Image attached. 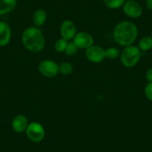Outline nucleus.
I'll return each instance as SVG.
<instances>
[{
    "label": "nucleus",
    "instance_id": "19",
    "mask_svg": "<svg viewBox=\"0 0 152 152\" xmlns=\"http://www.w3.org/2000/svg\"><path fill=\"white\" fill-rule=\"evenodd\" d=\"M78 50V49L76 47V46L73 43V41H69L66 46V49L64 52H65V54L67 56H73V55H75L77 53Z\"/></svg>",
    "mask_w": 152,
    "mask_h": 152
},
{
    "label": "nucleus",
    "instance_id": "17",
    "mask_svg": "<svg viewBox=\"0 0 152 152\" xmlns=\"http://www.w3.org/2000/svg\"><path fill=\"white\" fill-rule=\"evenodd\" d=\"M73 72V66L70 63L62 62L59 64V73H61L64 75H69L72 74Z\"/></svg>",
    "mask_w": 152,
    "mask_h": 152
},
{
    "label": "nucleus",
    "instance_id": "14",
    "mask_svg": "<svg viewBox=\"0 0 152 152\" xmlns=\"http://www.w3.org/2000/svg\"><path fill=\"white\" fill-rule=\"evenodd\" d=\"M138 48L141 52H148L152 49V37L144 36L140 39L138 43Z\"/></svg>",
    "mask_w": 152,
    "mask_h": 152
},
{
    "label": "nucleus",
    "instance_id": "13",
    "mask_svg": "<svg viewBox=\"0 0 152 152\" xmlns=\"http://www.w3.org/2000/svg\"><path fill=\"white\" fill-rule=\"evenodd\" d=\"M17 7V0H0V16L12 12Z\"/></svg>",
    "mask_w": 152,
    "mask_h": 152
},
{
    "label": "nucleus",
    "instance_id": "22",
    "mask_svg": "<svg viewBox=\"0 0 152 152\" xmlns=\"http://www.w3.org/2000/svg\"><path fill=\"white\" fill-rule=\"evenodd\" d=\"M145 6L150 11H152V0H145Z\"/></svg>",
    "mask_w": 152,
    "mask_h": 152
},
{
    "label": "nucleus",
    "instance_id": "2",
    "mask_svg": "<svg viewBox=\"0 0 152 152\" xmlns=\"http://www.w3.org/2000/svg\"><path fill=\"white\" fill-rule=\"evenodd\" d=\"M22 43L27 50L33 53L41 52L46 45L43 31L35 26L25 29L22 34Z\"/></svg>",
    "mask_w": 152,
    "mask_h": 152
},
{
    "label": "nucleus",
    "instance_id": "4",
    "mask_svg": "<svg viewBox=\"0 0 152 152\" xmlns=\"http://www.w3.org/2000/svg\"><path fill=\"white\" fill-rule=\"evenodd\" d=\"M28 139L32 142L39 143L44 140L46 131L41 123L38 122H30L26 131Z\"/></svg>",
    "mask_w": 152,
    "mask_h": 152
},
{
    "label": "nucleus",
    "instance_id": "5",
    "mask_svg": "<svg viewBox=\"0 0 152 152\" xmlns=\"http://www.w3.org/2000/svg\"><path fill=\"white\" fill-rule=\"evenodd\" d=\"M38 70L46 78H55L59 73V64L52 60H43L38 65Z\"/></svg>",
    "mask_w": 152,
    "mask_h": 152
},
{
    "label": "nucleus",
    "instance_id": "16",
    "mask_svg": "<svg viewBox=\"0 0 152 152\" xmlns=\"http://www.w3.org/2000/svg\"><path fill=\"white\" fill-rule=\"evenodd\" d=\"M120 51L116 47H108L104 49V57L108 60H115L120 56Z\"/></svg>",
    "mask_w": 152,
    "mask_h": 152
},
{
    "label": "nucleus",
    "instance_id": "1",
    "mask_svg": "<svg viewBox=\"0 0 152 152\" xmlns=\"http://www.w3.org/2000/svg\"><path fill=\"white\" fill-rule=\"evenodd\" d=\"M113 39L121 46H131L138 37V28L134 23L128 20L119 22L113 29Z\"/></svg>",
    "mask_w": 152,
    "mask_h": 152
},
{
    "label": "nucleus",
    "instance_id": "11",
    "mask_svg": "<svg viewBox=\"0 0 152 152\" xmlns=\"http://www.w3.org/2000/svg\"><path fill=\"white\" fill-rule=\"evenodd\" d=\"M12 32L11 26L5 21H0V47L9 44L11 40Z\"/></svg>",
    "mask_w": 152,
    "mask_h": 152
},
{
    "label": "nucleus",
    "instance_id": "3",
    "mask_svg": "<svg viewBox=\"0 0 152 152\" xmlns=\"http://www.w3.org/2000/svg\"><path fill=\"white\" fill-rule=\"evenodd\" d=\"M142 57V52L138 46L134 45L124 47L120 53V61L122 65L127 68H132L137 66Z\"/></svg>",
    "mask_w": 152,
    "mask_h": 152
},
{
    "label": "nucleus",
    "instance_id": "8",
    "mask_svg": "<svg viewBox=\"0 0 152 152\" xmlns=\"http://www.w3.org/2000/svg\"><path fill=\"white\" fill-rule=\"evenodd\" d=\"M86 58L93 64H99L105 59L104 49L98 45H93L85 50Z\"/></svg>",
    "mask_w": 152,
    "mask_h": 152
},
{
    "label": "nucleus",
    "instance_id": "24",
    "mask_svg": "<svg viewBox=\"0 0 152 152\" xmlns=\"http://www.w3.org/2000/svg\"><path fill=\"white\" fill-rule=\"evenodd\" d=\"M118 152H122V151H118Z\"/></svg>",
    "mask_w": 152,
    "mask_h": 152
},
{
    "label": "nucleus",
    "instance_id": "9",
    "mask_svg": "<svg viewBox=\"0 0 152 152\" xmlns=\"http://www.w3.org/2000/svg\"><path fill=\"white\" fill-rule=\"evenodd\" d=\"M60 32H61V37L69 41V40H73V38L77 34V28L72 21L69 20H66L61 23Z\"/></svg>",
    "mask_w": 152,
    "mask_h": 152
},
{
    "label": "nucleus",
    "instance_id": "23",
    "mask_svg": "<svg viewBox=\"0 0 152 152\" xmlns=\"http://www.w3.org/2000/svg\"><path fill=\"white\" fill-rule=\"evenodd\" d=\"M151 36L152 37V31H151Z\"/></svg>",
    "mask_w": 152,
    "mask_h": 152
},
{
    "label": "nucleus",
    "instance_id": "25",
    "mask_svg": "<svg viewBox=\"0 0 152 152\" xmlns=\"http://www.w3.org/2000/svg\"></svg>",
    "mask_w": 152,
    "mask_h": 152
},
{
    "label": "nucleus",
    "instance_id": "6",
    "mask_svg": "<svg viewBox=\"0 0 152 152\" xmlns=\"http://www.w3.org/2000/svg\"><path fill=\"white\" fill-rule=\"evenodd\" d=\"M73 43L78 49L86 50L94 45V38L88 32H77L75 37L73 38Z\"/></svg>",
    "mask_w": 152,
    "mask_h": 152
},
{
    "label": "nucleus",
    "instance_id": "18",
    "mask_svg": "<svg viewBox=\"0 0 152 152\" xmlns=\"http://www.w3.org/2000/svg\"><path fill=\"white\" fill-rule=\"evenodd\" d=\"M68 40H65L64 38H60L58 40H56L55 43V49L56 52L62 53V52H65L66 49L67 44H68Z\"/></svg>",
    "mask_w": 152,
    "mask_h": 152
},
{
    "label": "nucleus",
    "instance_id": "7",
    "mask_svg": "<svg viewBox=\"0 0 152 152\" xmlns=\"http://www.w3.org/2000/svg\"><path fill=\"white\" fill-rule=\"evenodd\" d=\"M123 12L127 17L131 19H138L143 12L141 5L135 0H128L122 6Z\"/></svg>",
    "mask_w": 152,
    "mask_h": 152
},
{
    "label": "nucleus",
    "instance_id": "20",
    "mask_svg": "<svg viewBox=\"0 0 152 152\" xmlns=\"http://www.w3.org/2000/svg\"><path fill=\"white\" fill-rule=\"evenodd\" d=\"M145 96L150 102H152V82H148L144 89Z\"/></svg>",
    "mask_w": 152,
    "mask_h": 152
},
{
    "label": "nucleus",
    "instance_id": "21",
    "mask_svg": "<svg viewBox=\"0 0 152 152\" xmlns=\"http://www.w3.org/2000/svg\"><path fill=\"white\" fill-rule=\"evenodd\" d=\"M145 78L148 82H152V67L149 68L146 72Z\"/></svg>",
    "mask_w": 152,
    "mask_h": 152
},
{
    "label": "nucleus",
    "instance_id": "12",
    "mask_svg": "<svg viewBox=\"0 0 152 152\" xmlns=\"http://www.w3.org/2000/svg\"><path fill=\"white\" fill-rule=\"evenodd\" d=\"M47 20V14L43 9H37L34 11L32 17L34 26L40 28L46 23Z\"/></svg>",
    "mask_w": 152,
    "mask_h": 152
},
{
    "label": "nucleus",
    "instance_id": "15",
    "mask_svg": "<svg viewBox=\"0 0 152 152\" xmlns=\"http://www.w3.org/2000/svg\"><path fill=\"white\" fill-rule=\"evenodd\" d=\"M126 0H103V3L109 9L116 10L122 8Z\"/></svg>",
    "mask_w": 152,
    "mask_h": 152
},
{
    "label": "nucleus",
    "instance_id": "10",
    "mask_svg": "<svg viewBox=\"0 0 152 152\" xmlns=\"http://www.w3.org/2000/svg\"><path fill=\"white\" fill-rule=\"evenodd\" d=\"M28 124V120L25 115L18 114L13 118L11 121V128L14 132L21 134L26 132Z\"/></svg>",
    "mask_w": 152,
    "mask_h": 152
}]
</instances>
